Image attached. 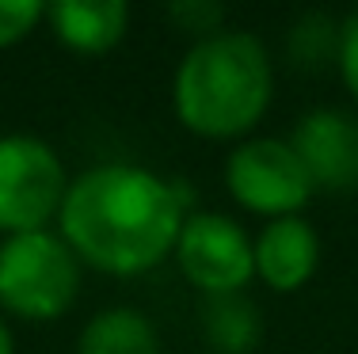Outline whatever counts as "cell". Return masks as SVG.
<instances>
[{"label": "cell", "mask_w": 358, "mask_h": 354, "mask_svg": "<svg viewBox=\"0 0 358 354\" xmlns=\"http://www.w3.org/2000/svg\"><path fill=\"white\" fill-rule=\"evenodd\" d=\"M187 214L194 209L183 179H168L145 164L107 160L69 179L57 233L84 267L134 278L176 251Z\"/></svg>", "instance_id": "6da1fadb"}, {"label": "cell", "mask_w": 358, "mask_h": 354, "mask_svg": "<svg viewBox=\"0 0 358 354\" xmlns=\"http://www.w3.org/2000/svg\"><path fill=\"white\" fill-rule=\"evenodd\" d=\"M275 99V69L252 31H217L191 42L172 77L179 126L210 141H244Z\"/></svg>", "instance_id": "7a4b0ae2"}, {"label": "cell", "mask_w": 358, "mask_h": 354, "mask_svg": "<svg viewBox=\"0 0 358 354\" xmlns=\"http://www.w3.org/2000/svg\"><path fill=\"white\" fill-rule=\"evenodd\" d=\"M84 263L62 233L35 229L0 240V309L20 320L65 316L80 297Z\"/></svg>", "instance_id": "3957f363"}, {"label": "cell", "mask_w": 358, "mask_h": 354, "mask_svg": "<svg viewBox=\"0 0 358 354\" xmlns=\"http://www.w3.org/2000/svg\"><path fill=\"white\" fill-rule=\"evenodd\" d=\"M69 172L50 141L35 133H0V233H35L57 221Z\"/></svg>", "instance_id": "277c9868"}, {"label": "cell", "mask_w": 358, "mask_h": 354, "mask_svg": "<svg viewBox=\"0 0 358 354\" xmlns=\"http://www.w3.org/2000/svg\"><path fill=\"white\" fill-rule=\"evenodd\" d=\"M225 191L241 209L259 214L267 221L297 217L317 195L289 138L236 141L233 153L225 156Z\"/></svg>", "instance_id": "5b68a950"}, {"label": "cell", "mask_w": 358, "mask_h": 354, "mask_svg": "<svg viewBox=\"0 0 358 354\" xmlns=\"http://www.w3.org/2000/svg\"><path fill=\"white\" fill-rule=\"evenodd\" d=\"M176 267L202 297L221 293H244V286L255 278L252 236L236 217L194 209L187 214L176 240Z\"/></svg>", "instance_id": "8992f818"}, {"label": "cell", "mask_w": 358, "mask_h": 354, "mask_svg": "<svg viewBox=\"0 0 358 354\" xmlns=\"http://www.w3.org/2000/svg\"><path fill=\"white\" fill-rule=\"evenodd\" d=\"M289 145L301 156L313 187L331 195L358 191V118L339 107H317L301 115L289 133Z\"/></svg>", "instance_id": "52a82bcc"}, {"label": "cell", "mask_w": 358, "mask_h": 354, "mask_svg": "<svg viewBox=\"0 0 358 354\" xmlns=\"http://www.w3.org/2000/svg\"><path fill=\"white\" fill-rule=\"evenodd\" d=\"M255 256V278L275 293H297L301 286L313 282L320 267V236L297 217H275L252 236Z\"/></svg>", "instance_id": "ba28073f"}, {"label": "cell", "mask_w": 358, "mask_h": 354, "mask_svg": "<svg viewBox=\"0 0 358 354\" xmlns=\"http://www.w3.org/2000/svg\"><path fill=\"white\" fill-rule=\"evenodd\" d=\"M54 38L65 50L84 57L110 54L130 31V4L126 0H57L46 4V20Z\"/></svg>", "instance_id": "9c48e42d"}, {"label": "cell", "mask_w": 358, "mask_h": 354, "mask_svg": "<svg viewBox=\"0 0 358 354\" xmlns=\"http://www.w3.org/2000/svg\"><path fill=\"white\" fill-rule=\"evenodd\" d=\"M199 324L210 343V354H252L263 339V313L248 293L202 297Z\"/></svg>", "instance_id": "30bf717a"}, {"label": "cell", "mask_w": 358, "mask_h": 354, "mask_svg": "<svg viewBox=\"0 0 358 354\" xmlns=\"http://www.w3.org/2000/svg\"><path fill=\"white\" fill-rule=\"evenodd\" d=\"M76 354H160V335L145 313L110 305L80 327Z\"/></svg>", "instance_id": "8fae6325"}, {"label": "cell", "mask_w": 358, "mask_h": 354, "mask_svg": "<svg viewBox=\"0 0 358 354\" xmlns=\"http://www.w3.org/2000/svg\"><path fill=\"white\" fill-rule=\"evenodd\" d=\"M339 50V20L328 12H301L286 31V54L297 69L317 73L324 65H336Z\"/></svg>", "instance_id": "7c38bea8"}, {"label": "cell", "mask_w": 358, "mask_h": 354, "mask_svg": "<svg viewBox=\"0 0 358 354\" xmlns=\"http://www.w3.org/2000/svg\"><path fill=\"white\" fill-rule=\"evenodd\" d=\"M168 20L199 42L225 31V8L217 0H179V4H168Z\"/></svg>", "instance_id": "4fadbf2b"}, {"label": "cell", "mask_w": 358, "mask_h": 354, "mask_svg": "<svg viewBox=\"0 0 358 354\" xmlns=\"http://www.w3.org/2000/svg\"><path fill=\"white\" fill-rule=\"evenodd\" d=\"M46 20V4L38 0H0V50L15 46Z\"/></svg>", "instance_id": "5bb4252c"}, {"label": "cell", "mask_w": 358, "mask_h": 354, "mask_svg": "<svg viewBox=\"0 0 358 354\" xmlns=\"http://www.w3.org/2000/svg\"><path fill=\"white\" fill-rule=\"evenodd\" d=\"M336 69L343 88L355 96L358 103V12L339 20V50H336Z\"/></svg>", "instance_id": "9a60e30c"}, {"label": "cell", "mask_w": 358, "mask_h": 354, "mask_svg": "<svg viewBox=\"0 0 358 354\" xmlns=\"http://www.w3.org/2000/svg\"><path fill=\"white\" fill-rule=\"evenodd\" d=\"M0 354H15V335H12L4 316H0Z\"/></svg>", "instance_id": "2e32d148"}, {"label": "cell", "mask_w": 358, "mask_h": 354, "mask_svg": "<svg viewBox=\"0 0 358 354\" xmlns=\"http://www.w3.org/2000/svg\"><path fill=\"white\" fill-rule=\"evenodd\" d=\"M191 354H210V351H191Z\"/></svg>", "instance_id": "e0dca14e"}]
</instances>
